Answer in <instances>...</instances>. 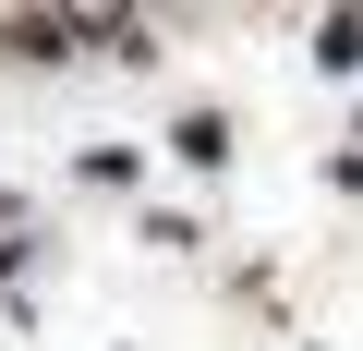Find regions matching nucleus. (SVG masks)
Here are the masks:
<instances>
[{
    "label": "nucleus",
    "mask_w": 363,
    "mask_h": 351,
    "mask_svg": "<svg viewBox=\"0 0 363 351\" xmlns=\"http://www.w3.org/2000/svg\"><path fill=\"white\" fill-rule=\"evenodd\" d=\"M169 157H182V169H218V157H230V121H218V109H194V121L169 133Z\"/></svg>",
    "instance_id": "obj_1"
},
{
    "label": "nucleus",
    "mask_w": 363,
    "mask_h": 351,
    "mask_svg": "<svg viewBox=\"0 0 363 351\" xmlns=\"http://www.w3.org/2000/svg\"><path fill=\"white\" fill-rule=\"evenodd\" d=\"M351 61H363V13H327L315 25V73H351Z\"/></svg>",
    "instance_id": "obj_2"
}]
</instances>
